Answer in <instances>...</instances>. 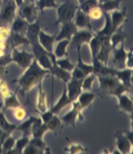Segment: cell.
Segmentation results:
<instances>
[{"instance_id": "15", "label": "cell", "mask_w": 133, "mask_h": 154, "mask_svg": "<svg viewBox=\"0 0 133 154\" xmlns=\"http://www.w3.org/2000/svg\"><path fill=\"white\" fill-rule=\"evenodd\" d=\"M116 146L120 153L127 154L131 153L132 152L133 144L130 142V140L126 137V136L123 132L118 131L116 134Z\"/></svg>"}, {"instance_id": "56", "label": "cell", "mask_w": 133, "mask_h": 154, "mask_svg": "<svg viewBox=\"0 0 133 154\" xmlns=\"http://www.w3.org/2000/svg\"><path fill=\"white\" fill-rule=\"evenodd\" d=\"M6 1H7V0H3V4H5V3Z\"/></svg>"}, {"instance_id": "27", "label": "cell", "mask_w": 133, "mask_h": 154, "mask_svg": "<svg viewBox=\"0 0 133 154\" xmlns=\"http://www.w3.org/2000/svg\"><path fill=\"white\" fill-rule=\"evenodd\" d=\"M77 51H78V62H77V65H76V68L80 69L81 71L83 72V74L85 75V76H87L88 75L91 74V73H94V67L93 65H88L85 64L83 61H82V54H81V48H77Z\"/></svg>"}, {"instance_id": "32", "label": "cell", "mask_w": 133, "mask_h": 154, "mask_svg": "<svg viewBox=\"0 0 133 154\" xmlns=\"http://www.w3.org/2000/svg\"><path fill=\"white\" fill-rule=\"evenodd\" d=\"M47 125H48V131H53L54 133L56 134L58 131L60 129L61 120H60V118L58 117L57 115H54L53 117L47 123Z\"/></svg>"}, {"instance_id": "39", "label": "cell", "mask_w": 133, "mask_h": 154, "mask_svg": "<svg viewBox=\"0 0 133 154\" xmlns=\"http://www.w3.org/2000/svg\"><path fill=\"white\" fill-rule=\"evenodd\" d=\"M29 140L30 139H29L28 136H23L21 138H19L15 142L14 148L19 151V153H21L23 150L26 147V145L29 144Z\"/></svg>"}, {"instance_id": "12", "label": "cell", "mask_w": 133, "mask_h": 154, "mask_svg": "<svg viewBox=\"0 0 133 154\" xmlns=\"http://www.w3.org/2000/svg\"><path fill=\"white\" fill-rule=\"evenodd\" d=\"M50 59H51L52 63H53L52 64V67L49 69L50 74H52L53 75L56 76L59 79H60L61 81H63L65 83H66L71 79V77H72L71 73L68 72V71H66V70H64L63 68H61V67L58 66L57 64H56V62H55L56 58L54 55L53 53L50 54Z\"/></svg>"}, {"instance_id": "46", "label": "cell", "mask_w": 133, "mask_h": 154, "mask_svg": "<svg viewBox=\"0 0 133 154\" xmlns=\"http://www.w3.org/2000/svg\"><path fill=\"white\" fill-rule=\"evenodd\" d=\"M68 149L69 150L66 149V151L71 152V153H81V152H85L88 151L83 146H82V145H80V144H72L69 146Z\"/></svg>"}, {"instance_id": "35", "label": "cell", "mask_w": 133, "mask_h": 154, "mask_svg": "<svg viewBox=\"0 0 133 154\" xmlns=\"http://www.w3.org/2000/svg\"><path fill=\"white\" fill-rule=\"evenodd\" d=\"M90 48H91V53H92V56L93 57H96L97 54L99 53L100 51V48H101V40L100 38H98L97 36L94 35L92 38L90 39V41L88 42Z\"/></svg>"}, {"instance_id": "38", "label": "cell", "mask_w": 133, "mask_h": 154, "mask_svg": "<svg viewBox=\"0 0 133 154\" xmlns=\"http://www.w3.org/2000/svg\"><path fill=\"white\" fill-rule=\"evenodd\" d=\"M96 78L94 73H91L89 75H88L87 76L83 78V81H82V88L83 90H90L91 88H92V84L95 81V79Z\"/></svg>"}, {"instance_id": "53", "label": "cell", "mask_w": 133, "mask_h": 154, "mask_svg": "<svg viewBox=\"0 0 133 154\" xmlns=\"http://www.w3.org/2000/svg\"><path fill=\"white\" fill-rule=\"evenodd\" d=\"M24 3H33L34 0H23Z\"/></svg>"}, {"instance_id": "22", "label": "cell", "mask_w": 133, "mask_h": 154, "mask_svg": "<svg viewBox=\"0 0 133 154\" xmlns=\"http://www.w3.org/2000/svg\"><path fill=\"white\" fill-rule=\"evenodd\" d=\"M118 98V107L119 109L124 111L125 113H129L130 115H132L133 112V105H132V100L127 96L125 93H123L118 96H116Z\"/></svg>"}, {"instance_id": "13", "label": "cell", "mask_w": 133, "mask_h": 154, "mask_svg": "<svg viewBox=\"0 0 133 154\" xmlns=\"http://www.w3.org/2000/svg\"><path fill=\"white\" fill-rule=\"evenodd\" d=\"M93 36L94 34L90 32L89 31L82 30V31H77L70 40H71L73 47H75L77 49V48H82V46L84 43H88Z\"/></svg>"}, {"instance_id": "11", "label": "cell", "mask_w": 133, "mask_h": 154, "mask_svg": "<svg viewBox=\"0 0 133 154\" xmlns=\"http://www.w3.org/2000/svg\"><path fill=\"white\" fill-rule=\"evenodd\" d=\"M82 81H83V79L78 80V79H75V78H71L66 82V84H67L66 86V94H67V96L73 102L77 99V97L82 91Z\"/></svg>"}, {"instance_id": "30", "label": "cell", "mask_w": 133, "mask_h": 154, "mask_svg": "<svg viewBox=\"0 0 133 154\" xmlns=\"http://www.w3.org/2000/svg\"><path fill=\"white\" fill-rule=\"evenodd\" d=\"M124 0H110L105 3L100 4L99 6L104 11L109 12V11H113L115 10H118L120 3Z\"/></svg>"}, {"instance_id": "10", "label": "cell", "mask_w": 133, "mask_h": 154, "mask_svg": "<svg viewBox=\"0 0 133 154\" xmlns=\"http://www.w3.org/2000/svg\"><path fill=\"white\" fill-rule=\"evenodd\" d=\"M113 59H112V68L114 69H124L126 67L125 61L127 58V52L124 49V40L121 42V47L118 49L113 48Z\"/></svg>"}, {"instance_id": "44", "label": "cell", "mask_w": 133, "mask_h": 154, "mask_svg": "<svg viewBox=\"0 0 133 154\" xmlns=\"http://www.w3.org/2000/svg\"><path fill=\"white\" fill-rule=\"evenodd\" d=\"M11 34V29L8 28L7 26H0V42L7 41Z\"/></svg>"}, {"instance_id": "2", "label": "cell", "mask_w": 133, "mask_h": 154, "mask_svg": "<svg viewBox=\"0 0 133 154\" xmlns=\"http://www.w3.org/2000/svg\"><path fill=\"white\" fill-rule=\"evenodd\" d=\"M96 77H98L100 82L99 90L104 95L118 96L125 92H131V88L124 85L114 75L109 74L104 75H97Z\"/></svg>"}, {"instance_id": "41", "label": "cell", "mask_w": 133, "mask_h": 154, "mask_svg": "<svg viewBox=\"0 0 133 154\" xmlns=\"http://www.w3.org/2000/svg\"><path fill=\"white\" fill-rule=\"evenodd\" d=\"M126 36L124 34H121V33H116L114 32L110 35V44H111V47L112 49L116 48L117 47V45L122 42L123 40H125Z\"/></svg>"}, {"instance_id": "14", "label": "cell", "mask_w": 133, "mask_h": 154, "mask_svg": "<svg viewBox=\"0 0 133 154\" xmlns=\"http://www.w3.org/2000/svg\"><path fill=\"white\" fill-rule=\"evenodd\" d=\"M78 31L77 26L75 25L74 21H69L62 24V28L60 30V32H59V34L56 35L55 40H61V39H68L70 40L71 38L73 37V35Z\"/></svg>"}, {"instance_id": "28", "label": "cell", "mask_w": 133, "mask_h": 154, "mask_svg": "<svg viewBox=\"0 0 133 154\" xmlns=\"http://www.w3.org/2000/svg\"><path fill=\"white\" fill-rule=\"evenodd\" d=\"M1 107H2V103L0 101V129L3 130L5 132L11 134L14 130H16V125H11L8 123V121L6 120L5 116L4 115V113L1 111Z\"/></svg>"}, {"instance_id": "8", "label": "cell", "mask_w": 133, "mask_h": 154, "mask_svg": "<svg viewBox=\"0 0 133 154\" xmlns=\"http://www.w3.org/2000/svg\"><path fill=\"white\" fill-rule=\"evenodd\" d=\"M101 40V48L97 54L96 58L107 66L110 53L112 52V47L110 44V36H101L98 37Z\"/></svg>"}, {"instance_id": "1", "label": "cell", "mask_w": 133, "mask_h": 154, "mask_svg": "<svg viewBox=\"0 0 133 154\" xmlns=\"http://www.w3.org/2000/svg\"><path fill=\"white\" fill-rule=\"evenodd\" d=\"M49 73L50 71L48 69L43 68L39 64L38 61L33 59L32 64L26 69L24 75L15 82L19 83L21 90L26 93L36 85H39V83L41 82L43 77Z\"/></svg>"}, {"instance_id": "54", "label": "cell", "mask_w": 133, "mask_h": 154, "mask_svg": "<svg viewBox=\"0 0 133 154\" xmlns=\"http://www.w3.org/2000/svg\"><path fill=\"white\" fill-rule=\"evenodd\" d=\"M78 1H79V3H80V4H82V3H83L85 0H78Z\"/></svg>"}, {"instance_id": "55", "label": "cell", "mask_w": 133, "mask_h": 154, "mask_svg": "<svg viewBox=\"0 0 133 154\" xmlns=\"http://www.w3.org/2000/svg\"><path fill=\"white\" fill-rule=\"evenodd\" d=\"M5 26V25L1 22V19H0V26Z\"/></svg>"}, {"instance_id": "52", "label": "cell", "mask_w": 133, "mask_h": 154, "mask_svg": "<svg viewBox=\"0 0 133 154\" xmlns=\"http://www.w3.org/2000/svg\"><path fill=\"white\" fill-rule=\"evenodd\" d=\"M97 1H98V3H99V5H100V4H103V3H105V2L110 1V0H97Z\"/></svg>"}, {"instance_id": "36", "label": "cell", "mask_w": 133, "mask_h": 154, "mask_svg": "<svg viewBox=\"0 0 133 154\" xmlns=\"http://www.w3.org/2000/svg\"><path fill=\"white\" fill-rule=\"evenodd\" d=\"M55 62H56V64H57L59 67H60L61 68H63L64 70H66L68 72L73 71V69L76 67L75 64H73V63L70 62L68 57L65 58V59H60V60H57L56 59L55 60Z\"/></svg>"}, {"instance_id": "20", "label": "cell", "mask_w": 133, "mask_h": 154, "mask_svg": "<svg viewBox=\"0 0 133 154\" xmlns=\"http://www.w3.org/2000/svg\"><path fill=\"white\" fill-rule=\"evenodd\" d=\"M73 20L77 27H80V28H87L88 27V28L91 29V24H90V20L88 17V14L83 12L79 8L76 11L75 18Z\"/></svg>"}, {"instance_id": "29", "label": "cell", "mask_w": 133, "mask_h": 154, "mask_svg": "<svg viewBox=\"0 0 133 154\" xmlns=\"http://www.w3.org/2000/svg\"><path fill=\"white\" fill-rule=\"evenodd\" d=\"M38 118L35 116H31L29 119H27L26 121H25L23 124H21L19 126L16 127V130L21 131L24 136H29L30 133H32V126L33 125V123L37 120Z\"/></svg>"}, {"instance_id": "33", "label": "cell", "mask_w": 133, "mask_h": 154, "mask_svg": "<svg viewBox=\"0 0 133 154\" xmlns=\"http://www.w3.org/2000/svg\"><path fill=\"white\" fill-rule=\"evenodd\" d=\"M37 7L40 10L41 12L47 8H54L57 9L59 5L55 3V0H39L37 2Z\"/></svg>"}, {"instance_id": "48", "label": "cell", "mask_w": 133, "mask_h": 154, "mask_svg": "<svg viewBox=\"0 0 133 154\" xmlns=\"http://www.w3.org/2000/svg\"><path fill=\"white\" fill-rule=\"evenodd\" d=\"M54 115V114H53V112L51 110H47V111H45L43 113H40V118H41V120H42L43 123L47 124L48 121L53 117Z\"/></svg>"}, {"instance_id": "16", "label": "cell", "mask_w": 133, "mask_h": 154, "mask_svg": "<svg viewBox=\"0 0 133 154\" xmlns=\"http://www.w3.org/2000/svg\"><path fill=\"white\" fill-rule=\"evenodd\" d=\"M110 20H111L112 31H113V33H114L120 28V26L126 21V19H127L126 9L123 10V11L115 10V11H112L111 15H110Z\"/></svg>"}, {"instance_id": "34", "label": "cell", "mask_w": 133, "mask_h": 154, "mask_svg": "<svg viewBox=\"0 0 133 154\" xmlns=\"http://www.w3.org/2000/svg\"><path fill=\"white\" fill-rule=\"evenodd\" d=\"M88 17L90 21H96L98 19H101L104 17V11L101 9V7L98 5V6H95L94 8L90 10L88 13Z\"/></svg>"}, {"instance_id": "5", "label": "cell", "mask_w": 133, "mask_h": 154, "mask_svg": "<svg viewBox=\"0 0 133 154\" xmlns=\"http://www.w3.org/2000/svg\"><path fill=\"white\" fill-rule=\"evenodd\" d=\"M10 57H11V61H15L16 63H18L19 66H20L22 68H25V69H26L32 64V62L34 59V56L32 54H29L25 50L19 51L16 48L11 49V54Z\"/></svg>"}, {"instance_id": "40", "label": "cell", "mask_w": 133, "mask_h": 154, "mask_svg": "<svg viewBox=\"0 0 133 154\" xmlns=\"http://www.w3.org/2000/svg\"><path fill=\"white\" fill-rule=\"evenodd\" d=\"M15 142H16V139L11 137V136H8L5 140L4 142L2 143V148H3V152H7L9 150L12 149L14 147V144H15Z\"/></svg>"}, {"instance_id": "42", "label": "cell", "mask_w": 133, "mask_h": 154, "mask_svg": "<svg viewBox=\"0 0 133 154\" xmlns=\"http://www.w3.org/2000/svg\"><path fill=\"white\" fill-rule=\"evenodd\" d=\"M13 109H14V111H13L14 118H16L18 121H23L26 117V110L22 106L14 108Z\"/></svg>"}, {"instance_id": "4", "label": "cell", "mask_w": 133, "mask_h": 154, "mask_svg": "<svg viewBox=\"0 0 133 154\" xmlns=\"http://www.w3.org/2000/svg\"><path fill=\"white\" fill-rule=\"evenodd\" d=\"M79 6L76 5L73 3L70 2H65L64 4L59 5L57 9V14H58V19L56 21V25L61 23H66L72 21L76 13V11L78 10Z\"/></svg>"}, {"instance_id": "49", "label": "cell", "mask_w": 133, "mask_h": 154, "mask_svg": "<svg viewBox=\"0 0 133 154\" xmlns=\"http://www.w3.org/2000/svg\"><path fill=\"white\" fill-rule=\"evenodd\" d=\"M125 66L128 68H132V50L131 49L127 52V58L125 61Z\"/></svg>"}, {"instance_id": "26", "label": "cell", "mask_w": 133, "mask_h": 154, "mask_svg": "<svg viewBox=\"0 0 133 154\" xmlns=\"http://www.w3.org/2000/svg\"><path fill=\"white\" fill-rule=\"evenodd\" d=\"M42 83H39V95L38 101H37V109L39 113H43L48 110V105H47V99H46V93L43 91L42 88Z\"/></svg>"}, {"instance_id": "50", "label": "cell", "mask_w": 133, "mask_h": 154, "mask_svg": "<svg viewBox=\"0 0 133 154\" xmlns=\"http://www.w3.org/2000/svg\"><path fill=\"white\" fill-rule=\"evenodd\" d=\"M125 136H126V137L130 140V142L131 143H132L133 144V141H132V139H133V131H125V133H124Z\"/></svg>"}, {"instance_id": "7", "label": "cell", "mask_w": 133, "mask_h": 154, "mask_svg": "<svg viewBox=\"0 0 133 154\" xmlns=\"http://www.w3.org/2000/svg\"><path fill=\"white\" fill-rule=\"evenodd\" d=\"M72 105L73 108L72 109L66 113V115L63 116L60 120L62 122H64L66 125H70V126H73L74 128L76 127V123L77 118H81V120H82V108L81 107L80 103H78V101L75 100L73 103H72Z\"/></svg>"}, {"instance_id": "9", "label": "cell", "mask_w": 133, "mask_h": 154, "mask_svg": "<svg viewBox=\"0 0 133 154\" xmlns=\"http://www.w3.org/2000/svg\"><path fill=\"white\" fill-rule=\"evenodd\" d=\"M16 5H17L13 0H7L5 4H3V9L0 12V19L5 26H8L10 22L13 21Z\"/></svg>"}, {"instance_id": "3", "label": "cell", "mask_w": 133, "mask_h": 154, "mask_svg": "<svg viewBox=\"0 0 133 154\" xmlns=\"http://www.w3.org/2000/svg\"><path fill=\"white\" fill-rule=\"evenodd\" d=\"M29 42L32 48V54L34 56V59L43 68L49 70L53 64L50 59V54L52 53H48V51H46L42 48V46L39 42L38 38H32L29 40Z\"/></svg>"}, {"instance_id": "17", "label": "cell", "mask_w": 133, "mask_h": 154, "mask_svg": "<svg viewBox=\"0 0 133 154\" xmlns=\"http://www.w3.org/2000/svg\"><path fill=\"white\" fill-rule=\"evenodd\" d=\"M55 37H56V34L48 35L46 32L40 30L39 32L38 40L39 44L46 51H48V53H53V46H54V41H56Z\"/></svg>"}, {"instance_id": "37", "label": "cell", "mask_w": 133, "mask_h": 154, "mask_svg": "<svg viewBox=\"0 0 133 154\" xmlns=\"http://www.w3.org/2000/svg\"><path fill=\"white\" fill-rule=\"evenodd\" d=\"M98 5H99V3L97 0H85L83 3L80 4L79 9L82 10L85 13H88L92 8L98 6Z\"/></svg>"}, {"instance_id": "43", "label": "cell", "mask_w": 133, "mask_h": 154, "mask_svg": "<svg viewBox=\"0 0 133 154\" xmlns=\"http://www.w3.org/2000/svg\"><path fill=\"white\" fill-rule=\"evenodd\" d=\"M10 95H11V91L7 83L3 79L0 78V96L3 97V99H5Z\"/></svg>"}, {"instance_id": "25", "label": "cell", "mask_w": 133, "mask_h": 154, "mask_svg": "<svg viewBox=\"0 0 133 154\" xmlns=\"http://www.w3.org/2000/svg\"><path fill=\"white\" fill-rule=\"evenodd\" d=\"M70 40L68 39H61L59 40V43L57 44L54 51H53L54 55L55 58H62L64 56H67V52H66V48L69 45Z\"/></svg>"}, {"instance_id": "19", "label": "cell", "mask_w": 133, "mask_h": 154, "mask_svg": "<svg viewBox=\"0 0 133 154\" xmlns=\"http://www.w3.org/2000/svg\"><path fill=\"white\" fill-rule=\"evenodd\" d=\"M7 43H8V46L11 48V49L16 48L20 45L30 44L29 40L25 35H22L20 33L15 32H11V34H10L9 38L7 39Z\"/></svg>"}, {"instance_id": "31", "label": "cell", "mask_w": 133, "mask_h": 154, "mask_svg": "<svg viewBox=\"0 0 133 154\" xmlns=\"http://www.w3.org/2000/svg\"><path fill=\"white\" fill-rule=\"evenodd\" d=\"M4 104L6 109H14L19 106H21L19 99L17 98V95L14 93H11V95L4 99Z\"/></svg>"}, {"instance_id": "21", "label": "cell", "mask_w": 133, "mask_h": 154, "mask_svg": "<svg viewBox=\"0 0 133 154\" xmlns=\"http://www.w3.org/2000/svg\"><path fill=\"white\" fill-rule=\"evenodd\" d=\"M73 103V101L67 96V94H66V88L65 87V88H64V90H63V92H62V95L60 97L59 101H58L52 107V109H51L50 110L53 112V114L57 115V114L60 113V111L65 106L68 105V104H70V103Z\"/></svg>"}, {"instance_id": "51", "label": "cell", "mask_w": 133, "mask_h": 154, "mask_svg": "<svg viewBox=\"0 0 133 154\" xmlns=\"http://www.w3.org/2000/svg\"><path fill=\"white\" fill-rule=\"evenodd\" d=\"M3 71H4V66L0 64V78H1V76H2Z\"/></svg>"}, {"instance_id": "18", "label": "cell", "mask_w": 133, "mask_h": 154, "mask_svg": "<svg viewBox=\"0 0 133 154\" xmlns=\"http://www.w3.org/2000/svg\"><path fill=\"white\" fill-rule=\"evenodd\" d=\"M114 75L124 85L132 88V68L125 67L124 69H114Z\"/></svg>"}, {"instance_id": "24", "label": "cell", "mask_w": 133, "mask_h": 154, "mask_svg": "<svg viewBox=\"0 0 133 154\" xmlns=\"http://www.w3.org/2000/svg\"><path fill=\"white\" fill-rule=\"evenodd\" d=\"M95 96H96V95L93 92H82V93L77 97L78 98L77 101L80 103L81 107L82 108V109H84L93 103Z\"/></svg>"}, {"instance_id": "6", "label": "cell", "mask_w": 133, "mask_h": 154, "mask_svg": "<svg viewBox=\"0 0 133 154\" xmlns=\"http://www.w3.org/2000/svg\"><path fill=\"white\" fill-rule=\"evenodd\" d=\"M19 16L28 24L37 21V7L33 3H24L19 6Z\"/></svg>"}, {"instance_id": "23", "label": "cell", "mask_w": 133, "mask_h": 154, "mask_svg": "<svg viewBox=\"0 0 133 154\" xmlns=\"http://www.w3.org/2000/svg\"><path fill=\"white\" fill-rule=\"evenodd\" d=\"M28 23L25 20V19H21L19 16H18L15 19H13L12 21V25H11V32H15L20 34H25L26 36V32L28 26Z\"/></svg>"}, {"instance_id": "45", "label": "cell", "mask_w": 133, "mask_h": 154, "mask_svg": "<svg viewBox=\"0 0 133 154\" xmlns=\"http://www.w3.org/2000/svg\"><path fill=\"white\" fill-rule=\"evenodd\" d=\"M29 144H32L35 147L39 148L41 150L47 149V144L43 141L42 137H33L32 139L29 140Z\"/></svg>"}, {"instance_id": "47", "label": "cell", "mask_w": 133, "mask_h": 154, "mask_svg": "<svg viewBox=\"0 0 133 154\" xmlns=\"http://www.w3.org/2000/svg\"><path fill=\"white\" fill-rule=\"evenodd\" d=\"M24 152V153H29V154H36V153H42V152H44V150H41V149H39V148H37V147H35L34 145H32V144H28L26 145V147L23 150V152Z\"/></svg>"}]
</instances>
